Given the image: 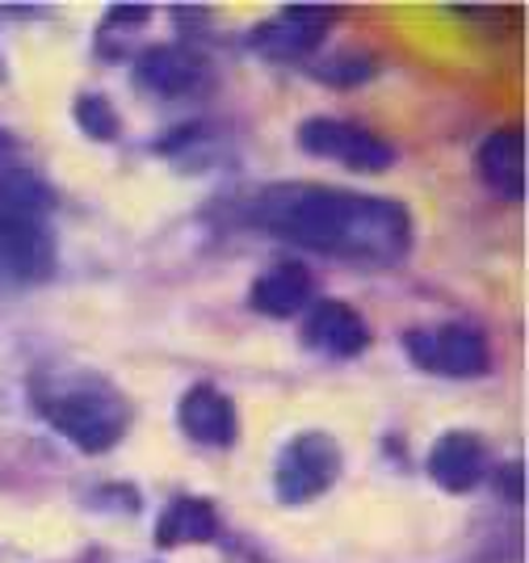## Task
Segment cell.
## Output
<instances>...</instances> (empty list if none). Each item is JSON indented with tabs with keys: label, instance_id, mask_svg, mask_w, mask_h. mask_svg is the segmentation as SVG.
<instances>
[{
	"label": "cell",
	"instance_id": "16",
	"mask_svg": "<svg viewBox=\"0 0 529 563\" xmlns=\"http://www.w3.org/2000/svg\"><path fill=\"white\" fill-rule=\"evenodd\" d=\"M320 80H332V85H362V80H370L374 76V59L370 55H337L332 64H323L320 71H316Z\"/></svg>",
	"mask_w": 529,
	"mask_h": 563
},
{
	"label": "cell",
	"instance_id": "15",
	"mask_svg": "<svg viewBox=\"0 0 529 563\" xmlns=\"http://www.w3.org/2000/svg\"><path fill=\"white\" fill-rule=\"evenodd\" d=\"M76 122H80V131L89 135V140H118V114H114V106L106 101V97H80L76 101Z\"/></svg>",
	"mask_w": 529,
	"mask_h": 563
},
{
	"label": "cell",
	"instance_id": "10",
	"mask_svg": "<svg viewBox=\"0 0 529 563\" xmlns=\"http://www.w3.org/2000/svg\"><path fill=\"white\" fill-rule=\"evenodd\" d=\"M181 429L198 442V446H231L235 433H240V421H235V404H231L219 387L210 383H198L189 387L181 399Z\"/></svg>",
	"mask_w": 529,
	"mask_h": 563
},
{
	"label": "cell",
	"instance_id": "17",
	"mask_svg": "<svg viewBox=\"0 0 529 563\" xmlns=\"http://www.w3.org/2000/svg\"><path fill=\"white\" fill-rule=\"evenodd\" d=\"M500 493H505V500L521 505V463H508V467L500 471Z\"/></svg>",
	"mask_w": 529,
	"mask_h": 563
},
{
	"label": "cell",
	"instance_id": "5",
	"mask_svg": "<svg viewBox=\"0 0 529 563\" xmlns=\"http://www.w3.org/2000/svg\"><path fill=\"white\" fill-rule=\"evenodd\" d=\"M341 475V450L328 433H299L277 459V500L286 505H307L323 496Z\"/></svg>",
	"mask_w": 529,
	"mask_h": 563
},
{
	"label": "cell",
	"instance_id": "11",
	"mask_svg": "<svg viewBox=\"0 0 529 563\" xmlns=\"http://www.w3.org/2000/svg\"><path fill=\"white\" fill-rule=\"evenodd\" d=\"M139 89L156 97H185L207 80V64L185 47H147L135 71Z\"/></svg>",
	"mask_w": 529,
	"mask_h": 563
},
{
	"label": "cell",
	"instance_id": "2",
	"mask_svg": "<svg viewBox=\"0 0 529 563\" xmlns=\"http://www.w3.org/2000/svg\"><path fill=\"white\" fill-rule=\"evenodd\" d=\"M51 189L30 168L0 161V274L18 282L46 278L55 265Z\"/></svg>",
	"mask_w": 529,
	"mask_h": 563
},
{
	"label": "cell",
	"instance_id": "13",
	"mask_svg": "<svg viewBox=\"0 0 529 563\" xmlns=\"http://www.w3.org/2000/svg\"><path fill=\"white\" fill-rule=\"evenodd\" d=\"M429 475L445 493H471L484 475V442L475 433H462V429L445 433L429 454Z\"/></svg>",
	"mask_w": 529,
	"mask_h": 563
},
{
	"label": "cell",
	"instance_id": "6",
	"mask_svg": "<svg viewBox=\"0 0 529 563\" xmlns=\"http://www.w3.org/2000/svg\"><path fill=\"white\" fill-rule=\"evenodd\" d=\"M408 357L425 371H438L450 378H475L487 371V341L484 332L466 324H445L438 332H408L404 336Z\"/></svg>",
	"mask_w": 529,
	"mask_h": 563
},
{
	"label": "cell",
	"instance_id": "8",
	"mask_svg": "<svg viewBox=\"0 0 529 563\" xmlns=\"http://www.w3.org/2000/svg\"><path fill=\"white\" fill-rule=\"evenodd\" d=\"M302 341H307L311 350L332 353V357H357V353L370 345V329H366V320L349 303L323 299V303H316L307 311V320H302Z\"/></svg>",
	"mask_w": 529,
	"mask_h": 563
},
{
	"label": "cell",
	"instance_id": "4",
	"mask_svg": "<svg viewBox=\"0 0 529 563\" xmlns=\"http://www.w3.org/2000/svg\"><path fill=\"white\" fill-rule=\"evenodd\" d=\"M299 147L307 156H323L357 173H383L395 165V147L357 122L341 118H307L299 126Z\"/></svg>",
	"mask_w": 529,
	"mask_h": 563
},
{
	"label": "cell",
	"instance_id": "3",
	"mask_svg": "<svg viewBox=\"0 0 529 563\" xmlns=\"http://www.w3.org/2000/svg\"><path fill=\"white\" fill-rule=\"evenodd\" d=\"M43 417L55 424L76 450H85V454H106L110 446L122 442V433H126V424H131V408H126L122 396L110 391L106 383H80V387H68V391H59V396H46Z\"/></svg>",
	"mask_w": 529,
	"mask_h": 563
},
{
	"label": "cell",
	"instance_id": "7",
	"mask_svg": "<svg viewBox=\"0 0 529 563\" xmlns=\"http://www.w3.org/2000/svg\"><path fill=\"white\" fill-rule=\"evenodd\" d=\"M332 22H337V9L328 4H286L282 13H274L249 34V47L265 59H299L311 47H320Z\"/></svg>",
	"mask_w": 529,
	"mask_h": 563
},
{
	"label": "cell",
	"instance_id": "18",
	"mask_svg": "<svg viewBox=\"0 0 529 563\" xmlns=\"http://www.w3.org/2000/svg\"><path fill=\"white\" fill-rule=\"evenodd\" d=\"M0 76H4V64H0Z\"/></svg>",
	"mask_w": 529,
	"mask_h": 563
},
{
	"label": "cell",
	"instance_id": "9",
	"mask_svg": "<svg viewBox=\"0 0 529 563\" xmlns=\"http://www.w3.org/2000/svg\"><path fill=\"white\" fill-rule=\"evenodd\" d=\"M475 168L505 202H521L526 198V140H521V126H505V131L487 135L475 152Z\"/></svg>",
	"mask_w": 529,
	"mask_h": 563
},
{
	"label": "cell",
	"instance_id": "14",
	"mask_svg": "<svg viewBox=\"0 0 529 563\" xmlns=\"http://www.w3.org/2000/svg\"><path fill=\"white\" fill-rule=\"evenodd\" d=\"M214 539V509L198 496L173 500L164 517L156 521V542L161 547H185V542H207Z\"/></svg>",
	"mask_w": 529,
	"mask_h": 563
},
{
	"label": "cell",
	"instance_id": "12",
	"mask_svg": "<svg viewBox=\"0 0 529 563\" xmlns=\"http://www.w3.org/2000/svg\"><path fill=\"white\" fill-rule=\"evenodd\" d=\"M311 295H316V282L295 261H282L253 282V307L261 316H274V320L299 316L302 307H311Z\"/></svg>",
	"mask_w": 529,
	"mask_h": 563
},
{
	"label": "cell",
	"instance_id": "1",
	"mask_svg": "<svg viewBox=\"0 0 529 563\" xmlns=\"http://www.w3.org/2000/svg\"><path fill=\"white\" fill-rule=\"evenodd\" d=\"M253 219L290 244L341 261L392 265L412 249V214L399 202L337 186H269Z\"/></svg>",
	"mask_w": 529,
	"mask_h": 563
}]
</instances>
